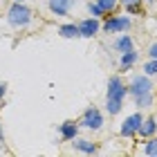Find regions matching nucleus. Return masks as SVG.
<instances>
[{
  "mask_svg": "<svg viewBox=\"0 0 157 157\" xmlns=\"http://www.w3.org/2000/svg\"><path fill=\"white\" fill-rule=\"evenodd\" d=\"M128 88L124 85V81H121L119 76H110L108 81V94H105V108H108L110 115H117V112L124 108V97H126Z\"/></svg>",
  "mask_w": 157,
  "mask_h": 157,
  "instance_id": "f257e3e1",
  "label": "nucleus"
},
{
  "mask_svg": "<svg viewBox=\"0 0 157 157\" xmlns=\"http://www.w3.org/2000/svg\"><path fill=\"white\" fill-rule=\"evenodd\" d=\"M128 92L135 97V101H137L139 108H146V105L151 103V78H148V74L135 76Z\"/></svg>",
  "mask_w": 157,
  "mask_h": 157,
  "instance_id": "f03ea898",
  "label": "nucleus"
},
{
  "mask_svg": "<svg viewBox=\"0 0 157 157\" xmlns=\"http://www.w3.org/2000/svg\"><path fill=\"white\" fill-rule=\"evenodd\" d=\"M7 20L13 25V27H27L32 23V9L25 7L23 2H13L7 11Z\"/></svg>",
  "mask_w": 157,
  "mask_h": 157,
  "instance_id": "7ed1b4c3",
  "label": "nucleus"
},
{
  "mask_svg": "<svg viewBox=\"0 0 157 157\" xmlns=\"http://www.w3.org/2000/svg\"><path fill=\"white\" fill-rule=\"evenodd\" d=\"M103 29L108 32V34H117V32H126V29H130V18H126V16H108L105 18V25H103Z\"/></svg>",
  "mask_w": 157,
  "mask_h": 157,
  "instance_id": "20e7f679",
  "label": "nucleus"
},
{
  "mask_svg": "<svg viewBox=\"0 0 157 157\" xmlns=\"http://www.w3.org/2000/svg\"><path fill=\"white\" fill-rule=\"evenodd\" d=\"M141 121H144V117L139 115V112H135V115H130L128 119H124V124H121V137H135V135L139 132V126Z\"/></svg>",
  "mask_w": 157,
  "mask_h": 157,
  "instance_id": "39448f33",
  "label": "nucleus"
},
{
  "mask_svg": "<svg viewBox=\"0 0 157 157\" xmlns=\"http://www.w3.org/2000/svg\"><path fill=\"white\" fill-rule=\"evenodd\" d=\"M81 124L85 128H90V130H101V126H103V115L99 112L97 108H88L83 112V117H81Z\"/></svg>",
  "mask_w": 157,
  "mask_h": 157,
  "instance_id": "423d86ee",
  "label": "nucleus"
},
{
  "mask_svg": "<svg viewBox=\"0 0 157 157\" xmlns=\"http://www.w3.org/2000/svg\"><path fill=\"white\" fill-rule=\"evenodd\" d=\"M74 0H49V11L54 16H67Z\"/></svg>",
  "mask_w": 157,
  "mask_h": 157,
  "instance_id": "0eeeda50",
  "label": "nucleus"
},
{
  "mask_svg": "<svg viewBox=\"0 0 157 157\" xmlns=\"http://www.w3.org/2000/svg\"><path fill=\"white\" fill-rule=\"evenodd\" d=\"M78 32H81V36H83V38H92V36H97V32H99V20H97V18H88V20H83V23L78 25Z\"/></svg>",
  "mask_w": 157,
  "mask_h": 157,
  "instance_id": "6e6552de",
  "label": "nucleus"
},
{
  "mask_svg": "<svg viewBox=\"0 0 157 157\" xmlns=\"http://www.w3.org/2000/svg\"><path fill=\"white\" fill-rule=\"evenodd\" d=\"M76 132H78V124L76 121H63L61 124V139L63 141L76 139Z\"/></svg>",
  "mask_w": 157,
  "mask_h": 157,
  "instance_id": "1a4fd4ad",
  "label": "nucleus"
},
{
  "mask_svg": "<svg viewBox=\"0 0 157 157\" xmlns=\"http://www.w3.org/2000/svg\"><path fill=\"white\" fill-rule=\"evenodd\" d=\"M155 132H157V121H155V117H148V119L141 121L137 135H139V137H144V139H151Z\"/></svg>",
  "mask_w": 157,
  "mask_h": 157,
  "instance_id": "9d476101",
  "label": "nucleus"
},
{
  "mask_svg": "<svg viewBox=\"0 0 157 157\" xmlns=\"http://www.w3.org/2000/svg\"><path fill=\"white\" fill-rule=\"evenodd\" d=\"M121 5L126 7L128 13H132V16H144V7H141V0H119Z\"/></svg>",
  "mask_w": 157,
  "mask_h": 157,
  "instance_id": "9b49d317",
  "label": "nucleus"
},
{
  "mask_svg": "<svg viewBox=\"0 0 157 157\" xmlns=\"http://www.w3.org/2000/svg\"><path fill=\"white\" fill-rule=\"evenodd\" d=\"M115 49H117V52H121V54H124V52H130V49H132V38L128 36V34L119 36V38L115 40Z\"/></svg>",
  "mask_w": 157,
  "mask_h": 157,
  "instance_id": "f8f14e48",
  "label": "nucleus"
},
{
  "mask_svg": "<svg viewBox=\"0 0 157 157\" xmlns=\"http://www.w3.org/2000/svg\"><path fill=\"white\" fill-rule=\"evenodd\" d=\"M74 146L78 148V151L88 153V155H92V153H97V151H99V146H97V144H92V141H88V139H74Z\"/></svg>",
  "mask_w": 157,
  "mask_h": 157,
  "instance_id": "ddd939ff",
  "label": "nucleus"
},
{
  "mask_svg": "<svg viewBox=\"0 0 157 157\" xmlns=\"http://www.w3.org/2000/svg\"><path fill=\"white\" fill-rule=\"evenodd\" d=\"M135 61H137V52H135V49L124 52V54H121V70H130L135 65Z\"/></svg>",
  "mask_w": 157,
  "mask_h": 157,
  "instance_id": "4468645a",
  "label": "nucleus"
},
{
  "mask_svg": "<svg viewBox=\"0 0 157 157\" xmlns=\"http://www.w3.org/2000/svg\"><path fill=\"white\" fill-rule=\"evenodd\" d=\"M59 34L63 38H76V36H81V32H78V25H63Z\"/></svg>",
  "mask_w": 157,
  "mask_h": 157,
  "instance_id": "2eb2a0df",
  "label": "nucleus"
},
{
  "mask_svg": "<svg viewBox=\"0 0 157 157\" xmlns=\"http://www.w3.org/2000/svg\"><path fill=\"white\" fill-rule=\"evenodd\" d=\"M117 2L119 0H97V5L103 9V13H105V18L108 16H112L115 13V9H117Z\"/></svg>",
  "mask_w": 157,
  "mask_h": 157,
  "instance_id": "dca6fc26",
  "label": "nucleus"
},
{
  "mask_svg": "<svg viewBox=\"0 0 157 157\" xmlns=\"http://www.w3.org/2000/svg\"><path fill=\"white\" fill-rule=\"evenodd\" d=\"M146 155H151V157H157V137H151V141H146Z\"/></svg>",
  "mask_w": 157,
  "mask_h": 157,
  "instance_id": "f3484780",
  "label": "nucleus"
},
{
  "mask_svg": "<svg viewBox=\"0 0 157 157\" xmlns=\"http://www.w3.org/2000/svg\"><path fill=\"white\" fill-rule=\"evenodd\" d=\"M88 9H90V13H92V16H101V18H105L103 9H101V7H99L97 2H90V5H88Z\"/></svg>",
  "mask_w": 157,
  "mask_h": 157,
  "instance_id": "a211bd4d",
  "label": "nucleus"
},
{
  "mask_svg": "<svg viewBox=\"0 0 157 157\" xmlns=\"http://www.w3.org/2000/svg\"><path fill=\"white\" fill-rule=\"evenodd\" d=\"M144 70H146V74H157V59H151L144 65Z\"/></svg>",
  "mask_w": 157,
  "mask_h": 157,
  "instance_id": "6ab92c4d",
  "label": "nucleus"
},
{
  "mask_svg": "<svg viewBox=\"0 0 157 157\" xmlns=\"http://www.w3.org/2000/svg\"><path fill=\"white\" fill-rule=\"evenodd\" d=\"M148 56H151V59H157V43H155V45H151V49H148Z\"/></svg>",
  "mask_w": 157,
  "mask_h": 157,
  "instance_id": "aec40b11",
  "label": "nucleus"
},
{
  "mask_svg": "<svg viewBox=\"0 0 157 157\" xmlns=\"http://www.w3.org/2000/svg\"><path fill=\"white\" fill-rule=\"evenodd\" d=\"M5 90H7V85L0 83V101H2V97H5Z\"/></svg>",
  "mask_w": 157,
  "mask_h": 157,
  "instance_id": "412c9836",
  "label": "nucleus"
},
{
  "mask_svg": "<svg viewBox=\"0 0 157 157\" xmlns=\"http://www.w3.org/2000/svg\"><path fill=\"white\" fill-rule=\"evenodd\" d=\"M0 141H2V128H0Z\"/></svg>",
  "mask_w": 157,
  "mask_h": 157,
  "instance_id": "4be33fe9",
  "label": "nucleus"
},
{
  "mask_svg": "<svg viewBox=\"0 0 157 157\" xmlns=\"http://www.w3.org/2000/svg\"><path fill=\"white\" fill-rule=\"evenodd\" d=\"M16 2H23V0H16Z\"/></svg>",
  "mask_w": 157,
  "mask_h": 157,
  "instance_id": "5701e85b",
  "label": "nucleus"
},
{
  "mask_svg": "<svg viewBox=\"0 0 157 157\" xmlns=\"http://www.w3.org/2000/svg\"><path fill=\"white\" fill-rule=\"evenodd\" d=\"M148 2H153V0H148Z\"/></svg>",
  "mask_w": 157,
  "mask_h": 157,
  "instance_id": "b1692460",
  "label": "nucleus"
}]
</instances>
